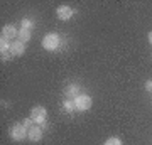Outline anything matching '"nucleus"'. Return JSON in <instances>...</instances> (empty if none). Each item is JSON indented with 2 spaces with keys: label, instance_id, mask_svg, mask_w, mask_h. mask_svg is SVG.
Masks as SVG:
<instances>
[{
  "label": "nucleus",
  "instance_id": "17",
  "mask_svg": "<svg viewBox=\"0 0 152 145\" xmlns=\"http://www.w3.org/2000/svg\"><path fill=\"white\" fill-rule=\"evenodd\" d=\"M147 37H149V42L152 44V32H149V36H147Z\"/></svg>",
  "mask_w": 152,
  "mask_h": 145
},
{
  "label": "nucleus",
  "instance_id": "15",
  "mask_svg": "<svg viewBox=\"0 0 152 145\" xmlns=\"http://www.w3.org/2000/svg\"><path fill=\"white\" fill-rule=\"evenodd\" d=\"M31 122H32V118H27L24 122V127H26V128H31Z\"/></svg>",
  "mask_w": 152,
  "mask_h": 145
},
{
  "label": "nucleus",
  "instance_id": "14",
  "mask_svg": "<svg viewBox=\"0 0 152 145\" xmlns=\"http://www.w3.org/2000/svg\"><path fill=\"white\" fill-rule=\"evenodd\" d=\"M76 90H78V86H75V85H73V86H69V88H68V91H66V93H68L69 96H75L76 93H78ZM76 96H78V95H76Z\"/></svg>",
  "mask_w": 152,
  "mask_h": 145
},
{
  "label": "nucleus",
  "instance_id": "10",
  "mask_svg": "<svg viewBox=\"0 0 152 145\" xmlns=\"http://www.w3.org/2000/svg\"><path fill=\"white\" fill-rule=\"evenodd\" d=\"M10 41H7V39H0V51H2V52H5V51H10Z\"/></svg>",
  "mask_w": 152,
  "mask_h": 145
},
{
  "label": "nucleus",
  "instance_id": "1",
  "mask_svg": "<svg viewBox=\"0 0 152 145\" xmlns=\"http://www.w3.org/2000/svg\"><path fill=\"white\" fill-rule=\"evenodd\" d=\"M10 137L14 140H17V142H20V140H24V138L29 137V128H26L24 123H15L10 128Z\"/></svg>",
  "mask_w": 152,
  "mask_h": 145
},
{
  "label": "nucleus",
  "instance_id": "13",
  "mask_svg": "<svg viewBox=\"0 0 152 145\" xmlns=\"http://www.w3.org/2000/svg\"><path fill=\"white\" fill-rule=\"evenodd\" d=\"M22 27L20 29H27V31H31V27H32V20H29V19H22Z\"/></svg>",
  "mask_w": 152,
  "mask_h": 145
},
{
  "label": "nucleus",
  "instance_id": "16",
  "mask_svg": "<svg viewBox=\"0 0 152 145\" xmlns=\"http://www.w3.org/2000/svg\"><path fill=\"white\" fill-rule=\"evenodd\" d=\"M145 88H147V90H152V81H147V83H145Z\"/></svg>",
  "mask_w": 152,
  "mask_h": 145
},
{
  "label": "nucleus",
  "instance_id": "12",
  "mask_svg": "<svg viewBox=\"0 0 152 145\" xmlns=\"http://www.w3.org/2000/svg\"><path fill=\"white\" fill-rule=\"evenodd\" d=\"M103 145H122V140L117 138V137H112V138H108Z\"/></svg>",
  "mask_w": 152,
  "mask_h": 145
},
{
  "label": "nucleus",
  "instance_id": "7",
  "mask_svg": "<svg viewBox=\"0 0 152 145\" xmlns=\"http://www.w3.org/2000/svg\"><path fill=\"white\" fill-rule=\"evenodd\" d=\"M26 52V44L22 42V41H14L10 44V54L12 56H22V54Z\"/></svg>",
  "mask_w": 152,
  "mask_h": 145
},
{
  "label": "nucleus",
  "instance_id": "2",
  "mask_svg": "<svg viewBox=\"0 0 152 145\" xmlns=\"http://www.w3.org/2000/svg\"><path fill=\"white\" fill-rule=\"evenodd\" d=\"M59 42H61V39L58 34H48L46 37H44L42 41V47L46 49V51H56V49L59 47Z\"/></svg>",
  "mask_w": 152,
  "mask_h": 145
},
{
  "label": "nucleus",
  "instance_id": "6",
  "mask_svg": "<svg viewBox=\"0 0 152 145\" xmlns=\"http://www.w3.org/2000/svg\"><path fill=\"white\" fill-rule=\"evenodd\" d=\"M56 14H58V19H61V20H69L73 17V9L68 5H61V7H58Z\"/></svg>",
  "mask_w": 152,
  "mask_h": 145
},
{
  "label": "nucleus",
  "instance_id": "5",
  "mask_svg": "<svg viewBox=\"0 0 152 145\" xmlns=\"http://www.w3.org/2000/svg\"><path fill=\"white\" fill-rule=\"evenodd\" d=\"M2 37L7 39V41H10V42H14L15 37L19 39V31H17L14 26H5L2 29Z\"/></svg>",
  "mask_w": 152,
  "mask_h": 145
},
{
  "label": "nucleus",
  "instance_id": "8",
  "mask_svg": "<svg viewBox=\"0 0 152 145\" xmlns=\"http://www.w3.org/2000/svg\"><path fill=\"white\" fill-rule=\"evenodd\" d=\"M31 142H39V140L42 138V130L41 127H31L29 128V137H27Z\"/></svg>",
  "mask_w": 152,
  "mask_h": 145
},
{
  "label": "nucleus",
  "instance_id": "4",
  "mask_svg": "<svg viewBox=\"0 0 152 145\" xmlns=\"http://www.w3.org/2000/svg\"><path fill=\"white\" fill-rule=\"evenodd\" d=\"M31 118H32V122H36L37 125L44 123L46 118H48V111H46V108L44 106H34L32 111H31Z\"/></svg>",
  "mask_w": 152,
  "mask_h": 145
},
{
  "label": "nucleus",
  "instance_id": "3",
  "mask_svg": "<svg viewBox=\"0 0 152 145\" xmlns=\"http://www.w3.org/2000/svg\"><path fill=\"white\" fill-rule=\"evenodd\" d=\"M73 101H75L76 110H80V111H86V110H90V108H91V103H93L91 98L88 96V95H78Z\"/></svg>",
  "mask_w": 152,
  "mask_h": 145
},
{
  "label": "nucleus",
  "instance_id": "11",
  "mask_svg": "<svg viewBox=\"0 0 152 145\" xmlns=\"http://www.w3.org/2000/svg\"><path fill=\"white\" fill-rule=\"evenodd\" d=\"M63 108H64V111H68V113L73 111V110H76L75 101H71V100H66V101H64V106H63Z\"/></svg>",
  "mask_w": 152,
  "mask_h": 145
},
{
  "label": "nucleus",
  "instance_id": "9",
  "mask_svg": "<svg viewBox=\"0 0 152 145\" xmlns=\"http://www.w3.org/2000/svg\"><path fill=\"white\" fill-rule=\"evenodd\" d=\"M19 41H22L24 44L27 42V41H31V31H27V29H20V31H19Z\"/></svg>",
  "mask_w": 152,
  "mask_h": 145
}]
</instances>
